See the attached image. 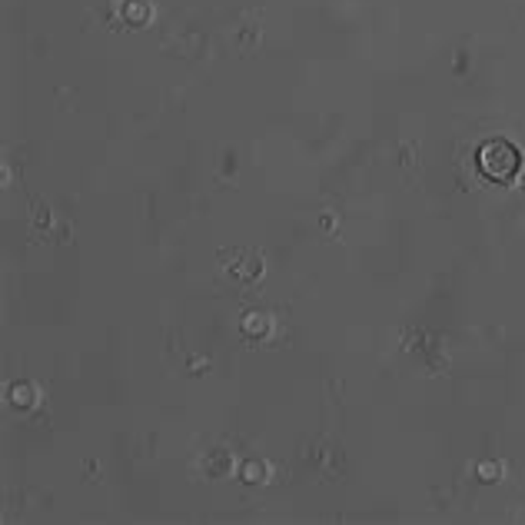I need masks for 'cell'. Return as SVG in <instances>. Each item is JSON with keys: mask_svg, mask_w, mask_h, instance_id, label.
Returning <instances> with one entry per match:
<instances>
[{"mask_svg": "<svg viewBox=\"0 0 525 525\" xmlns=\"http://www.w3.org/2000/svg\"><path fill=\"white\" fill-rule=\"evenodd\" d=\"M479 163L486 169V176H492V180H512V176L519 173L522 156H519V150H515L508 140H492V143L482 147Z\"/></svg>", "mask_w": 525, "mask_h": 525, "instance_id": "obj_1", "label": "cell"}]
</instances>
